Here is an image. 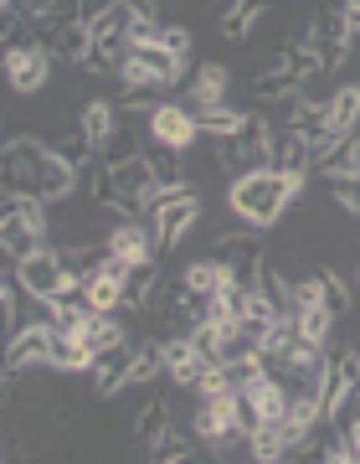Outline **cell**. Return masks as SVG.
Masks as SVG:
<instances>
[{
	"mask_svg": "<svg viewBox=\"0 0 360 464\" xmlns=\"http://www.w3.org/2000/svg\"><path fill=\"white\" fill-rule=\"evenodd\" d=\"M304 186H309V176H294V170H252L227 186V207L237 212L242 227L268 232L289 217V207L304 197Z\"/></svg>",
	"mask_w": 360,
	"mask_h": 464,
	"instance_id": "cell-1",
	"label": "cell"
},
{
	"mask_svg": "<svg viewBox=\"0 0 360 464\" xmlns=\"http://www.w3.org/2000/svg\"><path fill=\"white\" fill-rule=\"evenodd\" d=\"M196 222H201V181H180L170 191H155L149 197V227H155V243L160 248H175Z\"/></svg>",
	"mask_w": 360,
	"mask_h": 464,
	"instance_id": "cell-2",
	"label": "cell"
},
{
	"mask_svg": "<svg viewBox=\"0 0 360 464\" xmlns=\"http://www.w3.org/2000/svg\"><path fill=\"white\" fill-rule=\"evenodd\" d=\"M139 78L175 88L180 78H191V57L170 52L165 42H139V47H129V63H124V78L118 83H139Z\"/></svg>",
	"mask_w": 360,
	"mask_h": 464,
	"instance_id": "cell-3",
	"label": "cell"
},
{
	"mask_svg": "<svg viewBox=\"0 0 360 464\" xmlns=\"http://www.w3.org/2000/svg\"><path fill=\"white\" fill-rule=\"evenodd\" d=\"M52 325H26L5 341V377H32V372H52Z\"/></svg>",
	"mask_w": 360,
	"mask_h": 464,
	"instance_id": "cell-4",
	"label": "cell"
},
{
	"mask_svg": "<svg viewBox=\"0 0 360 464\" xmlns=\"http://www.w3.org/2000/svg\"><path fill=\"white\" fill-rule=\"evenodd\" d=\"M88 377H93V398H118L124 387L134 382V341H114V346L93 351V366H88Z\"/></svg>",
	"mask_w": 360,
	"mask_h": 464,
	"instance_id": "cell-5",
	"label": "cell"
},
{
	"mask_svg": "<svg viewBox=\"0 0 360 464\" xmlns=\"http://www.w3.org/2000/svg\"><path fill=\"white\" fill-rule=\"evenodd\" d=\"M52 47H16L5 52V83H11V93H21V99H36L42 88H52Z\"/></svg>",
	"mask_w": 360,
	"mask_h": 464,
	"instance_id": "cell-6",
	"label": "cell"
},
{
	"mask_svg": "<svg viewBox=\"0 0 360 464\" xmlns=\"http://www.w3.org/2000/svg\"><path fill=\"white\" fill-rule=\"evenodd\" d=\"M149 134L160 140V145H170V150H196V140H201V119H196V109L191 103H160L155 114H149Z\"/></svg>",
	"mask_w": 360,
	"mask_h": 464,
	"instance_id": "cell-7",
	"label": "cell"
},
{
	"mask_svg": "<svg viewBox=\"0 0 360 464\" xmlns=\"http://www.w3.org/2000/svg\"><path fill=\"white\" fill-rule=\"evenodd\" d=\"M16 279L26 284L36 299H57V295H62V284H67L62 253H57V248H36L32 258H21V264H16Z\"/></svg>",
	"mask_w": 360,
	"mask_h": 464,
	"instance_id": "cell-8",
	"label": "cell"
},
{
	"mask_svg": "<svg viewBox=\"0 0 360 464\" xmlns=\"http://www.w3.org/2000/svg\"><path fill=\"white\" fill-rule=\"evenodd\" d=\"M227 93H232V67L227 63H196L191 67V78H185V103L191 109H216V103H227Z\"/></svg>",
	"mask_w": 360,
	"mask_h": 464,
	"instance_id": "cell-9",
	"label": "cell"
},
{
	"mask_svg": "<svg viewBox=\"0 0 360 464\" xmlns=\"http://www.w3.org/2000/svg\"><path fill=\"white\" fill-rule=\"evenodd\" d=\"M232 429H237V413H232V392H227V398H196L191 433H196L201 444H222Z\"/></svg>",
	"mask_w": 360,
	"mask_h": 464,
	"instance_id": "cell-10",
	"label": "cell"
},
{
	"mask_svg": "<svg viewBox=\"0 0 360 464\" xmlns=\"http://www.w3.org/2000/svg\"><path fill=\"white\" fill-rule=\"evenodd\" d=\"M72 191H82V186H78V166H67L62 155H47V160L36 166L32 197H42V201L52 207V201H67Z\"/></svg>",
	"mask_w": 360,
	"mask_h": 464,
	"instance_id": "cell-11",
	"label": "cell"
},
{
	"mask_svg": "<svg viewBox=\"0 0 360 464\" xmlns=\"http://www.w3.org/2000/svg\"><path fill=\"white\" fill-rule=\"evenodd\" d=\"M109 253L129 258V264H139V258H149V253H160L155 227H145V217H118V227L109 232Z\"/></svg>",
	"mask_w": 360,
	"mask_h": 464,
	"instance_id": "cell-12",
	"label": "cell"
},
{
	"mask_svg": "<svg viewBox=\"0 0 360 464\" xmlns=\"http://www.w3.org/2000/svg\"><path fill=\"white\" fill-rule=\"evenodd\" d=\"M160 279H165L160 258H155V253H149V258H139V264L129 268V279H124V310H134V315H149V299H155Z\"/></svg>",
	"mask_w": 360,
	"mask_h": 464,
	"instance_id": "cell-13",
	"label": "cell"
},
{
	"mask_svg": "<svg viewBox=\"0 0 360 464\" xmlns=\"http://www.w3.org/2000/svg\"><path fill=\"white\" fill-rule=\"evenodd\" d=\"M268 5H273V0H232V11H222V21H216L222 42H232V47H247V36L258 32V21L268 16Z\"/></svg>",
	"mask_w": 360,
	"mask_h": 464,
	"instance_id": "cell-14",
	"label": "cell"
},
{
	"mask_svg": "<svg viewBox=\"0 0 360 464\" xmlns=\"http://www.w3.org/2000/svg\"><path fill=\"white\" fill-rule=\"evenodd\" d=\"M170 408H175V402L165 398V392H155V398H149L139 413H134V444H139V449H155V444H160L165 433L175 429V413H170Z\"/></svg>",
	"mask_w": 360,
	"mask_h": 464,
	"instance_id": "cell-15",
	"label": "cell"
},
{
	"mask_svg": "<svg viewBox=\"0 0 360 464\" xmlns=\"http://www.w3.org/2000/svg\"><path fill=\"white\" fill-rule=\"evenodd\" d=\"M309 166H314L309 134H298V130H273V170H294V176H309Z\"/></svg>",
	"mask_w": 360,
	"mask_h": 464,
	"instance_id": "cell-16",
	"label": "cell"
},
{
	"mask_svg": "<svg viewBox=\"0 0 360 464\" xmlns=\"http://www.w3.org/2000/svg\"><path fill=\"white\" fill-rule=\"evenodd\" d=\"M47 145H52V155H62L67 166H78V170L88 166L93 155H99V145L88 140V130H82L78 119H72V124H62V130H57V134L47 140Z\"/></svg>",
	"mask_w": 360,
	"mask_h": 464,
	"instance_id": "cell-17",
	"label": "cell"
},
{
	"mask_svg": "<svg viewBox=\"0 0 360 464\" xmlns=\"http://www.w3.org/2000/svg\"><path fill=\"white\" fill-rule=\"evenodd\" d=\"M78 124L88 130V140L93 145H109V134H114V124H118V103H109V99H82L78 103Z\"/></svg>",
	"mask_w": 360,
	"mask_h": 464,
	"instance_id": "cell-18",
	"label": "cell"
},
{
	"mask_svg": "<svg viewBox=\"0 0 360 464\" xmlns=\"http://www.w3.org/2000/svg\"><path fill=\"white\" fill-rule=\"evenodd\" d=\"M88 366H93V346H88L82 335H57V341H52V372H57V377H78Z\"/></svg>",
	"mask_w": 360,
	"mask_h": 464,
	"instance_id": "cell-19",
	"label": "cell"
},
{
	"mask_svg": "<svg viewBox=\"0 0 360 464\" xmlns=\"http://www.w3.org/2000/svg\"><path fill=\"white\" fill-rule=\"evenodd\" d=\"M201 140H212V145H222V140H232V134L242 130L247 109L242 103H216V109H201Z\"/></svg>",
	"mask_w": 360,
	"mask_h": 464,
	"instance_id": "cell-20",
	"label": "cell"
},
{
	"mask_svg": "<svg viewBox=\"0 0 360 464\" xmlns=\"http://www.w3.org/2000/svg\"><path fill=\"white\" fill-rule=\"evenodd\" d=\"M329 130L335 134H355L360 130V93L355 83H340L329 93Z\"/></svg>",
	"mask_w": 360,
	"mask_h": 464,
	"instance_id": "cell-21",
	"label": "cell"
},
{
	"mask_svg": "<svg viewBox=\"0 0 360 464\" xmlns=\"http://www.w3.org/2000/svg\"><path fill=\"white\" fill-rule=\"evenodd\" d=\"M82 299H88V310H99V315H118V310H124V284L103 279V274H88V279H82Z\"/></svg>",
	"mask_w": 360,
	"mask_h": 464,
	"instance_id": "cell-22",
	"label": "cell"
},
{
	"mask_svg": "<svg viewBox=\"0 0 360 464\" xmlns=\"http://www.w3.org/2000/svg\"><path fill=\"white\" fill-rule=\"evenodd\" d=\"M88 52H93V32H88L82 21H67L62 36L52 42V57H57V63H72V67L88 63Z\"/></svg>",
	"mask_w": 360,
	"mask_h": 464,
	"instance_id": "cell-23",
	"label": "cell"
},
{
	"mask_svg": "<svg viewBox=\"0 0 360 464\" xmlns=\"http://www.w3.org/2000/svg\"><path fill=\"white\" fill-rule=\"evenodd\" d=\"M314 274H319V299H325L340 320H350V310H355V284L340 279L335 268H314Z\"/></svg>",
	"mask_w": 360,
	"mask_h": 464,
	"instance_id": "cell-24",
	"label": "cell"
},
{
	"mask_svg": "<svg viewBox=\"0 0 360 464\" xmlns=\"http://www.w3.org/2000/svg\"><path fill=\"white\" fill-rule=\"evenodd\" d=\"M118 103H124V109H145V114H155L160 103H170V83H149V78L124 83L118 88Z\"/></svg>",
	"mask_w": 360,
	"mask_h": 464,
	"instance_id": "cell-25",
	"label": "cell"
},
{
	"mask_svg": "<svg viewBox=\"0 0 360 464\" xmlns=\"http://www.w3.org/2000/svg\"><path fill=\"white\" fill-rule=\"evenodd\" d=\"M294 320H298V331H304V335H314V341H325V346L335 341V331H340V315L329 310L325 299H319V304H309V310H298Z\"/></svg>",
	"mask_w": 360,
	"mask_h": 464,
	"instance_id": "cell-26",
	"label": "cell"
},
{
	"mask_svg": "<svg viewBox=\"0 0 360 464\" xmlns=\"http://www.w3.org/2000/svg\"><path fill=\"white\" fill-rule=\"evenodd\" d=\"M78 335H82V341H88L93 351H103V346H114V341H124L129 331L118 325V315H99V310H93V315L82 320V331H78Z\"/></svg>",
	"mask_w": 360,
	"mask_h": 464,
	"instance_id": "cell-27",
	"label": "cell"
},
{
	"mask_svg": "<svg viewBox=\"0 0 360 464\" xmlns=\"http://www.w3.org/2000/svg\"><path fill=\"white\" fill-rule=\"evenodd\" d=\"M325 191H329V201H335L345 217H360V170L355 176H335V181H325Z\"/></svg>",
	"mask_w": 360,
	"mask_h": 464,
	"instance_id": "cell-28",
	"label": "cell"
},
{
	"mask_svg": "<svg viewBox=\"0 0 360 464\" xmlns=\"http://www.w3.org/2000/svg\"><path fill=\"white\" fill-rule=\"evenodd\" d=\"M191 454H196V449H191V433H180V429H170L160 444L149 449V459L155 464H180V459H191Z\"/></svg>",
	"mask_w": 360,
	"mask_h": 464,
	"instance_id": "cell-29",
	"label": "cell"
},
{
	"mask_svg": "<svg viewBox=\"0 0 360 464\" xmlns=\"http://www.w3.org/2000/svg\"><path fill=\"white\" fill-rule=\"evenodd\" d=\"M160 42L170 52H180V57H191V42H196V36H191V21H175V26H160Z\"/></svg>",
	"mask_w": 360,
	"mask_h": 464,
	"instance_id": "cell-30",
	"label": "cell"
},
{
	"mask_svg": "<svg viewBox=\"0 0 360 464\" xmlns=\"http://www.w3.org/2000/svg\"><path fill=\"white\" fill-rule=\"evenodd\" d=\"M114 5H124V0H78V21H99L103 11H114Z\"/></svg>",
	"mask_w": 360,
	"mask_h": 464,
	"instance_id": "cell-31",
	"label": "cell"
},
{
	"mask_svg": "<svg viewBox=\"0 0 360 464\" xmlns=\"http://www.w3.org/2000/svg\"><path fill=\"white\" fill-rule=\"evenodd\" d=\"M129 5V16H139V21H160V0H124Z\"/></svg>",
	"mask_w": 360,
	"mask_h": 464,
	"instance_id": "cell-32",
	"label": "cell"
},
{
	"mask_svg": "<svg viewBox=\"0 0 360 464\" xmlns=\"http://www.w3.org/2000/svg\"><path fill=\"white\" fill-rule=\"evenodd\" d=\"M350 284H355V289H360V264H355V279H350Z\"/></svg>",
	"mask_w": 360,
	"mask_h": 464,
	"instance_id": "cell-33",
	"label": "cell"
},
{
	"mask_svg": "<svg viewBox=\"0 0 360 464\" xmlns=\"http://www.w3.org/2000/svg\"><path fill=\"white\" fill-rule=\"evenodd\" d=\"M345 5H360V0H345Z\"/></svg>",
	"mask_w": 360,
	"mask_h": 464,
	"instance_id": "cell-34",
	"label": "cell"
},
{
	"mask_svg": "<svg viewBox=\"0 0 360 464\" xmlns=\"http://www.w3.org/2000/svg\"><path fill=\"white\" fill-rule=\"evenodd\" d=\"M355 93H360V78H355Z\"/></svg>",
	"mask_w": 360,
	"mask_h": 464,
	"instance_id": "cell-35",
	"label": "cell"
}]
</instances>
